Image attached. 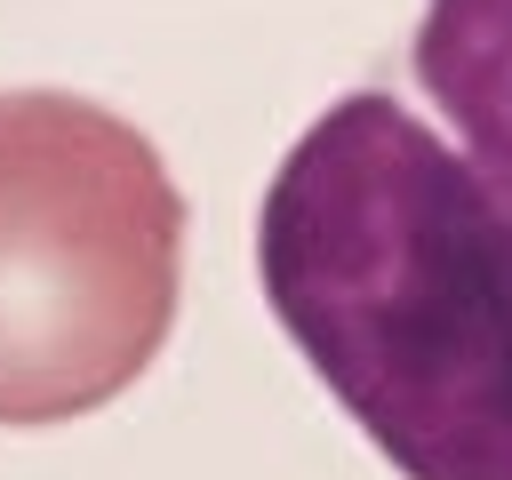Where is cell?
I'll list each match as a JSON object with an SVG mask.
<instances>
[{
    "label": "cell",
    "instance_id": "obj_2",
    "mask_svg": "<svg viewBox=\"0 0 512 480\" xmlns=\"http://www.w3.org/2000/svg\"><path fill=\"white\" fill-rule=\"evenodd\" d=\"M176 288L184 192L160 144L96 96L0 88V424L120 400L160 360Z\"/></svg>",
    "mask_w": 512,
    "mask_h": 480
},
{
    "label": "cell",
    "instance_id": "obj_1",
    "mask_svg": "<svg viewBox=\"0 0 512 480\" xmlns=\"http://www.w3.org/2000/svg\"><path fill=\"white\" fill-rule=\"evenodd\" d=\"M256 280L408 480H512V216L456 136L336 96L264 184Z\"/></svg>",
    "mask_w": 512,
    "mask_h": 480
},
{
    "label": "cell",
    "instance_id": "obj_3",
    "mask_svg": "<svg viewBox=\"0 0 512 480\" xmlns=\"http://www.w3.org/2000/svg\"><path fill=\"white\" fill-rule=\"evenodd\" d=\"M408 64L512 216V0H432Z\"/></svg>",
    "mask_w": 512,
    "mask_h": 480
}]
</instances>
